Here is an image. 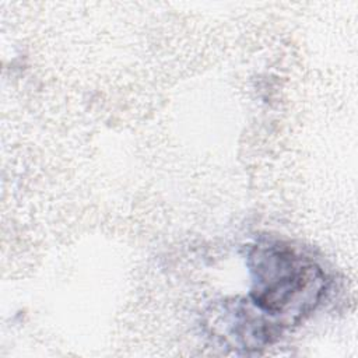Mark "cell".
Instances as JSON below:
<instances>
[{
	"mask_svg": "<svg viewBox=\"0 0 358 358\" xmlns=\"http://www.w3.org/2000/svg\"><path fill=\"white\" fill-rule=\"evenodd\" d=\"M211 330L215 337L235 350L256 351L271 344L282 331L252 302H224L213 316Z\"/></svg>",
	"mask_w": 358,
	"mask_h": 358,
	"instance_id": "7a4b0ae2",
	"label": "cell"
},
{
	"mask_svg": "<svg viewBox=\"0 0 358 358\" xmlns=\"http://www.w3.org/2000/svg\"><path fill=\"white\" fill-rule=\"evenodd\" d=\"M250 302L280 329L298 324L316 309L326 275L312 259L280 242L255 245L248 255Z\"/></svg>",
	"mask_w": 358,
	"mask_h": 358,
	"instance_id": "6da1fadb",
	"label": "cell"
}]
</instances>
